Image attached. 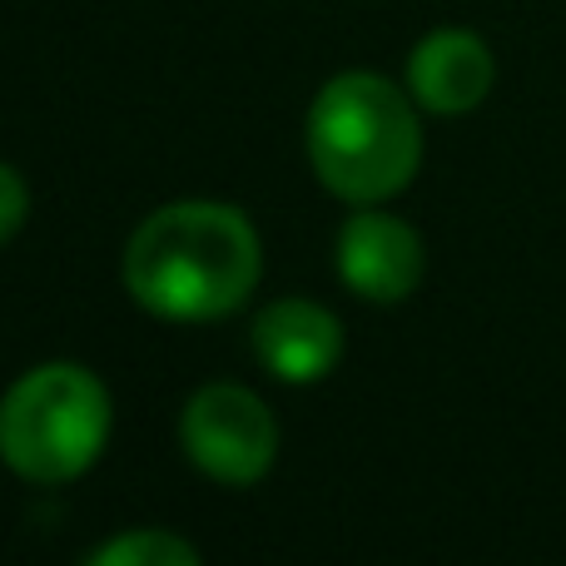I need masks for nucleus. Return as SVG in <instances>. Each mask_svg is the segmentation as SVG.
<instances>
[{
    "label": "nucleus",
    "instance_id": "nucleus-1",
    "mask_svg": "<svg viewBox=\"0 0 566 566\" xmlns=\"http://www.w3.org/2000/svg\"><path fill=\"white\" fill-rule=\"evenodd\" d=\"M264 254L259 234L234 205L185 199L165 205L135 229L125 249V283L139 308L175 323H209L254 293Z\"/></svg>",
    "mask_w": 566,
    "mask_h": 566
},
{
    "label": "nucleus",
    "instance_id": "nucleus-2",
    "mask_svg": "<svg viewBox=\"0 0 566 566\" xmlns=\"http://www.w3.org/2000/svg\"><path fill=\"white\" fill-rule=\"evenodd\" d=\"M308 159L338 199H392L412 185L422 165L418 115L382 75L348 70L328 80L308 105Z\"/></svg>",
    "mask_w": 566,
    "mask_h": 566
},
{
    "label": "nucleus",
    "instance_id": "nucleus-3",
    "mask_svg": "<svg viewBox=\"0 0 566 566\" xmlns=\"http://www.w3.org/2000/svg\"><path fill=\"white\" fill-rule=\"evenodd\" d=\"M109 392L80 363L30 368L0 402V458L25 482H70L105 452Z\"/></svg>",
    "mask_w": 566,
    "mask_h": 566
},
{
    "label": "nucleus",
    "instance_id": "nucleus-4",
    "mask_svg": "<svg viewBox=\"0 0 566 566\" xmlns=\"http://www.w3.org/2000/svg\"><path fill=\"white\" fill-rule=\"evenodd\" d=\"M179 442L205 478L224 488H254L279 452V422L264 398L239 382H209L185 402Z\"/></svg>",
    "mask_w": 566,
    "mask_h": 566
},
{
    "label": "nucleus",
    "instance_id": "nucleus-5",
    "mask_svg": "<svg viewBox=\"0 0 566 566\" xmlns=\"http://www.w3.org/2000/svg\"><path fill=\"white\" fill-rule=\"evenodd\" d=\"M422 239L412 224L378 209H363L338 234V274L358 298L368 303H398L422 283Z\"/></svg>",
    "mask_w": 566,
    "mask_h": 566
},
{
    "label": "nucleus",
    "instance_id": "nucleus-6",
    "mask_svg": "<svg viewBox=\"0 0 566 566\" xmlns=\"http://www.w3.org/2000/svg\"><path fill=\"white\" fill-rule=\"evenodd\" d=\"M254 353L274 378L283 382H318L338 368L343 358V328L323 303L308 298H279L259 313L254 323Z\"/></svg>",
    "mask_w": 566,
    "mask_h": 566
},
{
    "label": "nucleus",
    "instance_id": "nucleus-7",
    "mask_svg": "<svg viewBox=\"0 0 566 566\" xmlns=\"http://www.w3.org/2000/svg\"><path fill=\"white\" fill-rule=\"evenodd\" d=\"M492 50L472 30H432L408 60V85L418 105L438 109V115H462L478 109L492 90Z\"/></svg>",
    "mask_w": 566,
    "mask_h": 566
},
{
    "label": "nucleus",
    "instance_id": "nucleus-8",
    "mask_svg": "<svg viewBox=\"0 0 566 566\" xmlns=\"http://www.w3.org/2000/svg\"><path fill=\"white\" fill-rule=\"evenodd\" d=\"M90 566H199V547L175 532H125L90 552Z\"/></svg>",
    "mask_w": 566,
    "mask_h": 566
},
{
    "label": "nucleus",
    "instance_id": "nucleus-9",
    "mask_svg": "<svg viewBox=\"0 0 566 566\" xmlns=\"http://www.w3.org/2000/svg\"><path fill=\"white\" fill-rule=\"evenodd\" d=\"M25 214H30L25 179H20L10 165H0V244H6V239L25 224Z\"/></svg>",
    "mask_w": 566,
    "mask_h": 566
}]
</instances>
